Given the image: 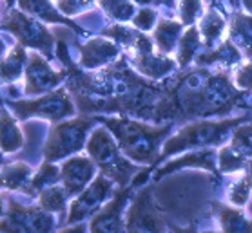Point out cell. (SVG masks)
Wrapping results in <instances>:
<instances>
[{
  "label": "cell",
  "mask_w": 252,
  "mask_h": 233,
  "mask_svg": "<svg viewBox=\"0 0 252 233\" xmlns=\"http://www.w3.org/2000/svg\"><path fill=\"white\" fill-rule=\"evenodd\" d=\"M100 121H103L105 127L111 130L113 137L118 143V148L129 159L136 163H153L155 159H158L161 141L171 132V125L149 127L145 123L126 120V118H118V120L100 118Z\"/></svg>",
  "instance_id": "1"
},
{
  "label": "cell",
  "mask_w": 252,
  "mask_h": 233,
  "mask_svg": "<svg viewBox=\"0 0 252 233\" xmlns=\"http://www.w3.org/2000/svg\"><path fill=\"white\" fill-rule=\"evenodd\" d=\"M247 118H232V120H223V121H196L190 125L184 127L178 132L176 136H172L169 141L163 145L161 154H158V159L163 161L165 157L172 155V154L184 152V150H190V148H201L207 145H220L225 137L229 136V132L238 127L241 121H245Z\"/></svg>",
  "instance_id": "2"
},
{
  "label": "cell",
  "mask_w": 252,
  "mask_h": 233,
  "mask_svg": "<svg viewBox=\"0 0 252 233\" xmlns=\"http://www.w3.org/2000/svg\"><path fill=\"white\" fill-rule=\"evenodd\" d=\"M87 152L91 159L102 168V174L109 177L111 181H116L120 186H126L136 168L122 155V150L118 148V143L105 129L93 130L86 143Z\"/></svg>",
  "instance_id": "3"
},
{
  "label": "cell",
  "mask_w": 252,
  "mask_h": 233,
  "mask_svg": "<svg viewBox=\"0 0 252 233\" xmlns=\"http://www.w3.org/2000/svg\"><path fill=\"white\" fill-rule=\"evenodd\" d=\"M0 26L9 31V33L17 38V42L26 49H33V51L44 52L47 58L53 56V46H55V36L46 24L40 22L38 18L26 15L20 9H11L9 15L0 22Z\"/></svg>",
  "instance_id": "4"
},
{
  "label": "cell",
  "mask_w": 252,
  "mask_h": 233,
  "mask_svg": "<svg viewBox=\"0 0 252 233\" xmlns=\"http://www.w3.org/2000/svg\"><path fill=\"white\" fill-rule=\"evenodd\" d=\"M93 120L89 118H76V120L60 123L51 129L49 137L44 145V157L46 163L58 159H65L75 152L82 150L87 141V130L91 129Z\"/></svg>",
  "instance_id": "5"
},
{
  "label": "cell",
  "mask_w": 252,
  "mask_h": 233,
  "mask_svg": "<svg viewBox=\"0 0 252 233\" xmlns=\"http://www.w3.org/2000/svg\"><path fill=\"white\" fill-rule=\"evenodd\" d=\"M13 110L17 112L20 120L26 118H46V120L58 121L62 118L73 116L75 105L71 102L65 89L47 92L44 98L38 100H28V102H11Z\"/></svg>",
  "instance_id": "6"
},
{
  "label": "cell",
  "mask_w": 252,
  "mask_h": 233,
  "mask_svg": "<svg viewBox=\"0 0 252 233\" xmlns=\"http://www.w3.org/2000/svg\"><path fill=\"white\" fill-rule=\"evenodd\" d=\"M127 54L138 73L153 80H158L176 69V62L172 58L161 52H155V44L151 40V36H147L145 33H140L134 46L127 49Z\"/></svg>",
  "instance_id": "7"
},
{
  "label": "cell",
  "mask_w": 252,
  "mask_h": 233,
  "mask_svg": "<svg viewBox=\"0 0 252 233\" xmlns=\"http://www.w3.org/2000/svg\"><path fill=\"white\" fill-rule=\"evenodd\" d=\"M163 219L156 210L151 188L138 193L127 215V233H163Z\"/></svg>",
  "instance_id": "8"
},
{
  "label": "cell",
  "mask_w": 252,
  "mask_h": 233,
  "mask_svg": "<svg viewBox=\"0 0 252 233\" xmlns=\"http://www.w3.org/2000/svg\"><path fill=\"white\" fill-rule=\"evenodd\" d=\"M65 78V73H58L47 63V60L38 52H29L26 63V94L36 96L44 92H51Z\"/></svg>",
  "instance_id": "9"
},
{
  "label": "cell",
  "mask_w": 252,
  "mask_h": 233,
  "mask_svg": "<svg viewBox=\"0 0 252 233\" xmlns=\"http://www.w3.org/2000/svg\"><path fill=\"white\" fill-rule=\"evenodd\" d=\"M53 228V219L44 211L22 208L11 203L9 213L0 222V232L4 233H49Z\"/></svg>",
  "instance_id": "10"
},
{
  "label": "cell",
  "mask_w": 252,
  "mask_h": 233,
  "mask_svg": "<svg viewBox=\"0 0 252 233\" xmlns=\"http://www.w3.org/2000/svg\"><path fill=\"white\" fill-rule=\"evenodd\" d=\"M113 193V181L103 174L93 181L89 188H84L80 192V197L73 203L71 206V213H69V222H76L84 219V217L91 215L93 211H96L103 205V201Z\"/></svg>",
  "instance_id": "11"
},
{
  "label": "cell",
  "mask_w": 252,
  "mask_h": 233,
  "mask_svg": "<svg viewBox=\"0 0 252 233\" xmlns=\"http://www.w3.org/2000/svg\"><path fill=\"white\" fill-rule=\"evenodd\" d=\"M96 170V163L89 157H71L60 168V181L67 195H76L87 186Z\"/></svg>",
  "instance_id": "12"
},
{
  "label": "cell",
  "mask_w": 252,
  "mask_h": 233,
  "mask_svg": "<svg viewBox=\"0 0 252 233\" xmlns=\"http://www.w3.org/2000/svg\"><path fill=\"white\" fill-rule=\"evenodd\" d=\"M131 193V188L120 190L115 195V199L105 206L91 222V233H124V224H122V208L126 205L127 197Z\"/></svg>",
  "instance_id": "13"
},
{
  "label": "cell",
  "mask_w": 252,
  "mask_h": 233,
  "mask_svg": "<svg viewBox=\"0 0 252 233\" xmlns=\"http://www.w3.org/2000/svg\"><path fill=\"white\" fill-rule=\"evenodd\" d=\"M120 47L105 38H91L80 47V65L84 69H98L116 60Z\"/></svg>",
  "instance_id": "14"
},
{
  "label": "cell",
  "mask_w": 252,
  "mask_h": 233,
  "mask_svg": "<svg viewBox=\"0 0 252 233\" xmlns=\"http://www.w3.org/2000/svg\"><path fill=\"white\" fill-rule=\"evenodd\" d=\"M17 4L20 11L38 18L40 22L60 24V26H67V27L75 29L76 33H82L80 26H76L71 18L63 17L62 13L57 9V6L53 4V0H17Z\"/></svg>",
  "instance_id": "15"
},
{
  "label": "cell",
  "mask_w": 252,
  "mask_h": 233,
  "mask_svg": "<svg viewBox=\"0 0 252 233\" xmlns=\"http://www.w3.org/2000/svg\"><path fill=\"white\" fill-rule=\"evenodd\" d=\"M184 33V24L178 20L169 18H158V22L153 31V44L156 46L158 52L161 54H171L178 46V40Z\"/></svg>",
  "instance_id": "16"
},
{
  "label": "cell",
  "mask_w": 252,
  "mask_h": 233,
  "mask_svg": "<svg viewBox=\"0 0 252 233\" xmlns=\"http://www.w3.org/2000/svg\"><path fill=\"white\" fill-rule=\"evenodd\" d=\"M229 40L238 47V51L252 60V17L238 11L230 17Z\"/></svg>",
  "instance_id": "17"
},
{
  "label": "cell",
  "mask_w": 252,
  "mask_h": 233,
  "mask_svg": "<svg viewBox=\"0 0 252 233\" xmlns=\"http://www.w3.org/2000/svg\"><path fill=\"white\" fill-rule=\"evenodd\" d=\"M198 31L203 44L209 49L216 47L221 42V36L225 33V18L220 11H216L214 7L207 9L201 18L198 20Z\"/></svg>",
  "instance_id": "18"
},
{
  "label": "cell",
  "mask_w": 252,
  "mask_h": 233,
  "mask_svg": "<svg viewBox=\"0 0 252 233\" xmlns=\"http://www.w3.org/2000/svg\"><path fill=\"white\" fill-rule=\"evenodd\" d=\"M24 145V136L18 129L17 121L6 108H0V150L2 152H17Z\"/></svg>",
  "instance_id": "19"
},
{
  "label": "cell",
  "mask_w": 252,
  "mask_h": 233,
  "mask_svg": "<svg viewBox=\"0 0 252 233\" xmlns=\"http://www.w3.org/2000/svg\"><path fill=\"white\" fill-rule=\"evenodd\" d=\"M26 63H28V51H26V47L17 44L0 60V78L4 81L18 80L22 76Z\"/></svg>",
  "instance_id": "20"
},
{
  "label": "cell",
  "mask_w": 252,
  "mask_h": 233,
  "mask_svg": "<svg viewBox=\"0 0 252 233\" xmlns=\"http://www.w3.org/2000/svg\"><path fill=\"white\" fill-rule=\"evenodd\" d=\"M240 60H241V52L238 51V47L229 38H225L216 47H212L209 52L201 54L198 58V63L200 65H214V63L234 65V63H240Z\"/></svg>",
  "instance_id": "21"
},
{
  "label": "cell",
  "mask_w": 252,
  "mask_h": 233,
  "mask_svg": "<svg viewBox=\"0 0 252 233\" xmlns=\"http://www.w3.org/2000/svg\"><path fill=\"white\" fill-rule=\"evenodd\" d=\"M201 46V36H200V31L196 26H189V29L182 33L180 36V40H178V65L180 67H185V65H189V62L194 58L196 51L200 49Z\"/></svg>",
  "instance_id": "22"
},
{
  "label": "cell",
  "mask_w": 252,
  "mask_h": 233,
  "mask_svg": "<svg viewBox=\"0 0 252 233\" xmlns=\"http://www.w3.org/2000/svg\"><path fill=\"white\" fill-rule=\"evenodd\" d=\"M214 152L212 150H203V152H194V154H189V155H185L182 159L178 161H172L169 163L167 166H163L161 170H158V176L156 177H161L169 174L171 170H176L180 166H201V168H207V170H212L216 172L214 168Z\"/></svg>",
  "instance_id": "23"
},
{
  "label": "cell",
  "mask_w": 252,
  "mask_h": 233,
  "mask_svg": "<svg viewBox=\"0 0 252 233\" xmlns=\"http://www.w3.org/2000/svg\"><path fill=\"white\" fill-rule=\"evenodd\" d=\"M218 213L225 233H252V221H249L241 211L229 206H218Z\"/></svg>",
  "instance_id": "24"
},
{
  "label": "cell",
  "mask_w": 252,
  "mask_h": 233,
  "mask_svg": "<svg viewBox=\"0 0 252 233\" xmlns=\"http://www.w3.org/2000/svg\"><path fill=\"white\" fill-rule=\"evenodd\" d=\"M31 168L24 163H13V165L4 166V170L0 172V186L9 188V190H18L22 188L31 177Z\"/></svg>",
  "instance_id": "25"
},
{
  "label": "cell",
  "mask_w": 252,
  "mask_h": 233,
  "mask_svg": "<svg viewBox=\"0 0 252 233\" xmlns=\"http://www.w3.org/2000/svg\"><path fill=\"white\" fill-rule=\"evenodd\" d=\"M100 7L107 13V17L116 22H131V18L136 13V6L131 0H96Z\"/></svg>",
  "instance_id": "26"
},
{
  "label": "cell",
  "mask_w": 252,
  "mask_h": 233,
  "mask_svg": "<svg viewBox=\"0 0 252 233\" xmlns=\"http://www.w3.org/2000/svg\"><path fill=\"white\" fill-rule=\"evenodd\" d=\"M142 31H138L136 27H129V26H124V24H115V26H111V27H105L102 31L103 36H107L111 38L113 42L116 44H120L124 46L126 49H131L134 46V42L138 40V36H140Z\"/></svg>",
  "instance_id": "27"
},
{
  "label": "cell",
  "mask_w": 252,
  "mask_h": 233,
  "mask_svg": "<svg viewBox=\"0 0 252 233\" xmlns=\"http://www.w3.org/2000/svg\"><path fill=\"white\" fill-rule=\"evenodd\" d=\"M229 147L245 161L247 157H252V125L236 127Z\"/></svg>",
  "instance_id": "28"
},
{
  "label": "cell",
  "mask_w": 252,
  "mask_h": 233,
  "mask_svg": "<svg viewBox=\"0 0 252 233\" xmlns=\"http://www.w3.org/2000/svg\"><path fill=\"white\" fill-rule=\"evenodd\" d=\"M65 197L67 193L63 190V186H47L42 190L40 193V206L42 210L47 211H62L63 205H65Z\"/></svg>",
  "instance_id": "29"
},
{
  "label": "cell",
  "mask_w": 252,
  "mask_h": 233,
  "mask_svg": "<svg viewBox=\"0 0 252 233\" xmlns=\"http://www.w3.org/2000/svg\"><path fill=\"white\" fill-rule=\"evenodd\" d=\"M205 13L203 2L201 0H180L178 2V15H180V22L184 26H194Z\"/></svg>",
  "instance_id": "30"
},
{
  "label": "cell",
  "mask_w": 252,
  "mask_h": 233,
  "mask_svg": "<svg viewBox=\"0 0 252 233\" xmlns=\"http://www.w3.org/2000/svg\"><path fill=\"white\" fill-rule=\"evenodd\" d=\"M218 161H220V168H221V172H225V174H232V172L243 170L247 166V161L243 159V157H240L229 145L223 147L218 152Z\"/></svg>",
  "instance_id": "31"
},
{
  "label": "cell",
  "mask_w": 252,
  "mask_h": 233,
  "mask_svg": "<svg viewBox=\"0 0 252 233\" xmlns=\"http://www.w3.org/2000/svg\"><path fill=\"white\" fill-rule=\"evenodd\" d=\"M96 0H55V6L63 17H76L93 9Z\"/></svg>",
  "instance_id": "32"
},
{
  "label": "cell",
  "mask_w": 252,
  "mask_h": 233,
  "mask_svg": "<svg viewBox=\"0 0 252 233\" xmlns=\"http://www.w3.org/2000/svg\"><path fill=\"white\" fill-rule=\"evenodd\" d=\"M57 181H60V170H58V166H53L51 163H44L40 166L38 174H34L31 186L34 190H44V188L55 184Z\"/></svg>",
  "instance_id": "33"
},
{
  "label": "cell",
  "mask_w": 252,
  "mask_h": 233,
  "mask_svg": "<svg viewBox=\"0 0 252 233\" xmlns=\"http://www.w3.org/2000/svg\"><path fill=\"white\" fill-rule=\"evenodd\" d=\"M251 188H252V176L251 174H245V176L238 179V182H234L229 190V201L236 206H243L249 201V195H251Z\"/></svg>",
  "instance_id": "34"
},
{
  "label": "cell",
  "mask_w": 252,
  "mask_h": 233,
  "mask_svg": "<svg viewBox=\"0 0 252 233\" xmlns=\"http://www.w3.org/2000/svg\"><path fill=\"white\" fill-rule=\"evenodd\" d=\"M131 22L138 31L147 33L151 29H155L156 22H158V11H156V9H151V7H142L138 13H134V17L131 18Z\"/></svg>",
  "instance_id": "35"
},
{
  "label": "cell",
  "mask_w": 252,
  "mask_h": 233,
  "mask_svg": "<svg viewBox=\"0 0 252 233\" xmlns=\"http://www.w3.org/2000/svg\"><path fill=\"white\" fill-rule=\"evenodd\" d=\"M236 85L241 87V89L252 91V62L245 63V65L236 73Z\"/></svg>",
  "instance_id": "36"
},
{
  "label": "cell",
  "mask_w": 252,
  "mask_h": 233,
  "mask_svg": "<svg viewBox=\"0 0 252 233\" xmlns=\"http://www.w3.org/2000/svg\"><path fill=\"white\" fill-rule=\"evenodd\" d=\"M84 232H86V228L78 226V228H73V230H65V232H62V233H84Z\"/></svg>",
  "instance_id": "37"
},
{
  "label": "cell",
  "mask_w": 252,
  "mask_h": 233,
  "mask_svg": "<svg viewBox=\"0 0 252 233\" xmlns=\"http://www.w3.org/2000/svg\"><path fill=\"white\" fill-rule=\"evenodd\" d=\"M4 54H6V44H4V40L0 38V60L4 58Z\"/></svg>",
  "instance_id": "38"
},
{
  "label": "cell",
  "mask_w": 252,
  "mask_h": 233,
  "mask_svg": "<svg viewBox=\"0 0 252 233\" xmlns=\"http://www.w3.org/2000/svg\"><path fill=\"white\" fill-rule=\"evenodd\" d=\"M243 6H245V9L252 15V0H243Z\"/></svg>",
  "instance_id": "39"
},
{
  "label": "cell",
  "mask_w": 252,
  "mask_h": 233,
  "mask_svg": "<svg viewBox=\"0 0 252 233\" xmlns=\"http://www.w3.org/2000/svg\"><path fill=\"white\" fill-rule=\"evenodd\" d=\"M131 2H134V4H140V6H149L153 0H131Z\"/></svg>",
  "instance_id": "40"
},
{
  "label": "cell",
  "mask_w": 252,
  "mask_h": 233,
  "mask_svg": "<svg viewBox=\"0 0 252 233\" xmlns=\"http://www.w3.org/2000/svg\"><path fill=\"white\" fill-rule=\"evenodd\" d=\"M247 166H249V174L252 176V159H251V163H247Z\"/></svg>",
  "instance_id": "41"
},
{
  "label": "cell",
  "mask_w": 252,
  "mask_h": 233,
  "mask_svg": "<svg viewBox=\"0 0 252 233\" xmlns=\"http://www.w3.org/2000/svg\"><path fill=\"white\" fill-rule=\"evenodd\" d=\"M229 2H230V6H232V7L238 6V0H229Z\"/></svg>",
  "instance_id": "42"
},
{
  "label": "cell",
  "mask_w": 252,
  "mask_h": 233,
  "mask_svg": "<svg viewBox=\"0 0 252 233\" xmlns=\"http://www.w3.org/2000/svg\"><path fill=\"white\" fill-rule=\"evenodd\" d=\"M176 233H189V230H176Z\"/></svg>",
  "instance_id": "43"
},
{
  "label": "cell",
  "mask_w": 252,
  "mask_h": 233,
  "mask_svg": "<svg viewBox=\"0 0 252 233\" xmlns=\"http://www.w3.org/2000/svg\"><path fill=\"white\" fill-rule=\"evenodd\" d=\"M7 2V6H13V2H15V0H6Z\"/></svg>",
  "instance_id": "44"
},
{
  "label": "cell",
  "mask_w": 252,
  "mask_h": 233,
  "mask_svg": "<svg viewBox=\"0 0 252 233\" xmlns=\"http://www.w3.org/2000/svg\"><path fill=\"white\" fill-rule=\"evenodd\" d=\"M0 213H2V199H0Z\"/></svg>",
  "instance_id": "45"
},
{
  "label": "cell",
  "mask_w": 252,
  "mask_h": 233,
  "mask_svg": "<svg viewBox=\"0 0 252 233\" xmlns=\"http://www.w3.org/2000/svg\"><path fill=\"white\" fill-rule=\"evenodd\" d=\"M0 161H2V154H0Z\"/></svg>",
  "instance_id": "46"
}]
</instances>
